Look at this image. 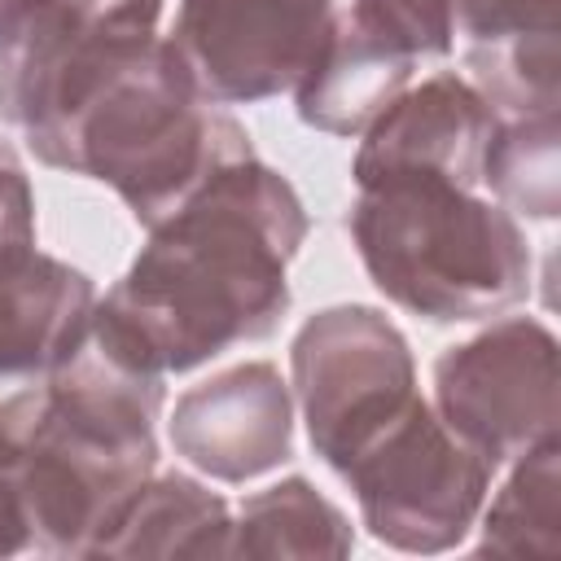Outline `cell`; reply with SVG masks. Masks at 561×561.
I'll list each match as a JSON object with an SVG mask.
<instances>
[{
	"label": "cell",
	"mask_w": 561,
	"mask_h": 561,
	"mask_svg": "<svg viewBox=\"0 0 561 561\" xmlns=\"http://www.w3.org/2000/svg\"><path fill=\"white\" fill-rule=\"evenodd\" d=\"M491 473L495 465L416 394L337 478L355 491L377 543L430 557L465 543L491 495Z\"/></svg>",
	"instance_id": "obj_5"
},
{
	"label": "cell",
	"mask_w": 561,
	"mask_h": 561,
	"mask_svg": "<svg viewBox=\"0 0 561 561\" xmlns=\"http://www.w3.org/2000/svg\"><path fill=\"white\" fill-rule=\"evenodd\" d=\"M307 228L298 188L250 153L149 228L123 280L96 298L92 333L162 377L259 342L289 311Z\"/></svg>",
	"instance_id": "obj_1"
},
{
	"label": "cell",
	"mask_w": 561,
	"mask_h": 561,
	"mask_svg": "<svg viewBox=\"0 0 561 561\" xmlns=\"http://www.w3.org/2000/svg\"><path fill=\"white\" fill-rule=\"evenodd\" d=\"M35 254V188L18 149L0 136V276L18 272Z\"/></svg>",
	"instance_id": "obj_19"
},
{
	"label": "cell",
	"mask_w": 561,
	"mask_h": 561,
	"mask_svg": "<svg viewBox=\"0 0 561 561\" xmlns=\"http://www.w3.org/2000/svg\"><path fill=\"white\" fill-rule=\"evenodd\" d=\"M175 456L215 482H250L294 456V390L267 359L188 386L167 421Z\"/></svg>",
	"instance_id": "obj_13"
},
{
	"label": "cell",
	"mask_w": 561,
	"mask_h": 561,
	"mask_svg": "<svg viewBox=\"0 0 561 561\" xmlns=\"http://www.w3.org/2000/svg\"><path fill=\"white\" fill-rule=\"evenodd\" d=\"M158 18L162 0H0V118L26 136Z\"/></svg>",
	"instance_id": "obj_9"
},
{
	"label": "cell",
	"mask_w": 561,
	"mask_h": 561,
	"mask_svg": "<svg viewBox=\"0 0 561 561\" xmlns=\"http://www.w3.org/2000/svg\"><path fill=\"white\" fill-rule=\"evenodd\" d=\"M434 412L491 465L557 434V337L508 316L434 359Z\"/></svg>",
	"instance_id": "obj_8"
},
{
	"label": "cell",
	"mask_w": 561,
	"mask_h": 561,
	"mask_svg": "<svg viewBox=\"0 0 561 561\" xmlns=\"http://www.w3.org/2000/svg\"><path fill=\"white\" fill-rule=\"evenodd\" d=\"M18 447L0 438V557H18L31 548V526L22 508V482H18Z\"/></svg>",
	"instance_id": "obj_20"
},
{
	"label": "cell",
	"mask_w": 561,
	"mask_h": 561,
	"mask_svg": "<svg viewBox=\"0 0 561 561\" xmlns=\"http://www.w3.org/2000/svg\"><path fill=\"white\" fill-rule=\"evenodd\" d=\"M294 403L316 456L342 473L351 456L416 399L408 337L364 302L316 311L289 346Z\"/></svg>",
	"instance_id": "obj_6"
},
{
	"label": "cell",
	"mask_w": 561,
	"mask_h": 561,
	"mask_svg": "<svg viewBox=\"0 0 561 561\" xmlns=\"http://www.w3.org/2000/svg\"><path fill=\"white\" fill-rule=\"evenodd\" d=\"M92 307V280L53 254L0 276V438L31 434L57 368L88 337Z\"/></svg>",
	"instance_id": "obj_12"
},
{
	"label": "cell",
	"mask_w": 561,
	"mask_h": 561,
	"mask_svg": "<svg viewBox=\"0 0 561 561\" xmlns=\"http://www.w3.org/2000/svg\"><path fill=\"white\" fill-rule=\"evenodd\" d=\"M451 9L469 83L500 118L561 105L557 0H451Z\"/></svg>",
	"instance_id": "obj_14"
},
{
	"label": "cell",
	"mask_w": 561,
	"mask_h": 561,
	"mask_svg": "<svg viewBox=\"0 0 561 561\" xmlns=\"http://www.w3.org/2000/svg\"><path fill=\"white\" fill-rule=\"evenodd\" d=\"M355 548V530L346 513L320 495L307 478H280L267 491L250 495L232 517V552L254 561L285 557H329L342 561Z\"/></svg>",
	"instance_id": "obj_16"
},
{
	"label": "cell",
	"mask_w": 561,
	"mask_h": 561,
	"mask_svg": "<svg viewBox=\"0 0 561 561\" xmlns=\"http://www.w3.org/2000/svg\"><path fill=\"white\" fill-rule=\"evenodd\" d=\"M451 48V0H351L294 88V110L324 136H359L412 83L421 61H438Z\"/></svg>",
	"instance_id": "obj_7"
},
{
	"label": "cell",
	"mask_w": 561,
	"mask_h": 561,
	"mask_svg": "<svg viewBox=\"0 0 561 561\" xmlns=\"http://www.w3.org/2000/svg\"><path fill=\"white\" fill-rule=\"evenodd\" d=\"M478 552L495 557H552L561 548V443L557 434L526 447L508 482L482 504Z\"/></svg>",
	"instance_id": "obj_17"
},
{
	"label": "cell",
	"mask_w": 561,
	"mask_h": 561,
	"mask_svg": "<svg viewBox=\"0 0 561 561\" xmlns=\"http://www.w3.org/2000/svg\"><path fill=\"white\" fill-rule=\"evenodd\" d=\"M337 0H180L171 48L210 105L294 92L316 66Z\"/></svg>",
	"instance_id": "obj_10"
},
{
	"label": "cell",
	"mask_w": 561,
	"mask_h": 561,
	"mask_svg": "<svg viewBox=\"0 0 561 561\" xmlns=\"http://www.w3.org/2000/svg\"><path fill=\"white\" fill-rule=\"evenodd\" d=\"M495 110L456 70H438L403 88L359 136L351 162L355 188L399 180H447L460 188L482 184V153L495 131Z\"/></svg>",
	"instance_id": "obj_11"
},
{
	"label": "cell",
	"mask_w": 561,
	"mask_h": 561,
	"mask_svg": "<svg viewBox=\"0 0 561 561\" xmlns=\"http://www.w3.org/2000/svg\"><path fill=\"white\" fill-rule=\"evenodd\" d=\"M232 508L188 473H153L92 557H228Z\"/></svg>",
	"instance_id": "obj_15"
},
{
	"label": "cell",
	"mask_w": 561,
	"mask_h": 561,
	"mask_svg": "<svg viewBox=\"0 0 561 561\" xmlns=\"http://www.w3.org/2000/svg\"><path fill=\"white\" fill-rule=\"evenodd\" d=\"M26 145L53 171L110 184L145 232L254 153L245 127L193 88L167 35L101 66L53 118L26 131Z\"/></svg>",
	"instance_id": "obj_2"
},
{
	"label": "cell",
	"mask_w": 561,
	"mask_h": 561,
	"mask_svg": "<svg viewBox=\"0 0 561 561\" xmlns=\"http://www.w3.org/2000/svg\"><path fill=\"white\" fill-rule=\"evenodd\" d=\"M351 237L368 280L434 324L486 320L530 289V245L500 202L447 180L359 188Z\"/></svg>",
	"instance_id": "obj_4"
},
{
	"label": "cell",
	"mask_w": 561,
	"mask_h": 561,
	"mask_svg": "<svg viewBox=\"0 0 561 561\" xmlns=\"http://www.w3.org/2000/svg\"><path fill=\"white\" fill-rule=\"evenodd\" d=\"M162 373L131 364L88 324L18 447L31 548L92 557L158 469Z\"/></svg>",
	"instance_id": "obj_3"
},
{
	"label": "cell",
	"mask_w": 561,
	"mask_h": 561,
	"mask_svg": "<svg viewBox=\"0 0 561 561\" xmlns=\"http://www.w3.org/2000/svg\"><path fill=\"white\" fill-rule=\"evenodd\" d=\"M482 184L508 215L557 219L561 210V123L557 110L495 118L482 153Z\"/></svg>",
	"instance_id": "obj_18"
}]
</instances>
